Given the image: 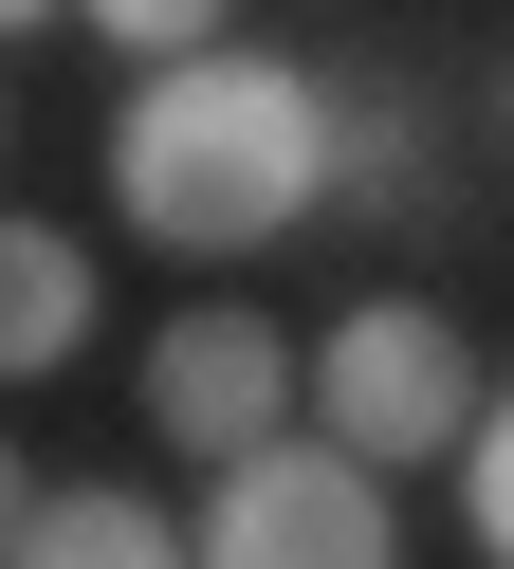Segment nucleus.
Masks as SVG:
<instances>
[{
  "instance_id": "obj_8",
  "label": "nucleus",
  "mask_w": 514,
  "mask_h": 569,
  "mask_svg": "<svg viewBox=\"0 0 514 569\" xmlns=\"http://www.w3.org/2000/svg\"><path fill=\"white\" fill-rule=\"evenodd\" d=\"M92 38H129L147 74H166V56H202V38H239V0H92Z\"/></svg>"
},
{
  "instance_id": "obj_4",
  "label": "nucleus",
  "mask_w": 514,
  "mask_h": 569,
  "mask_svg": "<svg viewBox=\"0 0 514 569\" xmlns=\"http://www.w3.org/2000/svg\"><path fill=\"white\" fill-rule=\"evenodd\" d=\"M129 386H147V441H184V459L220 478L239 441H294V405H313V349H294L257 295H184L166 331H147V368H129Z\"/></svg>"
},
{
  "instance_id": "obj_9",
  "label": "nucleus",
  "mask_w": 514,
  "mask_h": 569,
  "mask_svg": "<svg viewBox=\"0 0 514 569\" xmlns=\"http://www.w3.org/2000/svg\"><path fill=\"white\" fill-rule=\"evenodd\" d=\"M37 496H56V478H37V459L0 441V551H19V532H37Z\"/></svg>"
},
{
  "instance_id": "obj_5",
  "label": "nucleus",
  "mask_w": 514,
  "mask_h": 569,
  "mask_svg": "<svg viewBox=\"0 0 514 569\" xmlns=\"http://www.w3.org/2000/svg\"><path fill=\"white\" fill-rule=\"evenodd\" d=\"M0 569H202V551H184V515H166L147 478H56Z\"/></svg>"
},
{
  "instance_id": "obj_6",
  "label": "nucleus",
  "mask_w": 514,
  "mask_h": 569,
  "mask_svg": "<svg viewBox=\"0 0 514 569\" xmlns=\"http://www.w3.org/2000/svg\"><path fill=\"white\" fill-rule=\"evenodd\" d=\"M92 349V258L56 221H0V386H56Z\"/></svg>"
},
{
  "instance_id": "obj_3",
  "label": "nucleus",
  "mask_w": 514,
  "mask_h": 569,
  "mask_svg": "<svg viewBox=\"0 0 514 569\" xmlns=\"http://www.w3.org/2000/svg\"><path fill=\"white\" fill-rule=\"evenodd\" d=\"M184 551L202 569H404V496L349 441H239Z\"/></svg>"
},
{
  "instance_id": "obj_11",
  "label": "nucleus",
  "mask_w": 514,
  "mask_h": 569,
  "mask_svg": "<svg viewBox=\"0 0 514 569\" xmlns=\"http://www.w3.org/2000/svg\"><path fill=\"white\" fill-rule=\"evenodd\" d=\"M496 129H514V74H496Z\"/></svg>"
},
{
  "instance_id": "obj_10",
  "label": "nucleus",
  "mask_w": 514,
  "mask_h": 569,
  "mask_svg": "<svg viewBox=\"0 0 514 569\" xmlns=\"http://www.w3.org/2000/svg\"><path fill=\"white\" fill-rule=\"evenodd\" d=\"M37 19H73V0H0V38H37Z\"/></svg>"
},
{
  "instance_id": "obj_1",
  "label": "nucleus",
  "mask_w": 514,
  "mask_h": 569,
  "mask_svg": "<svg viewBox=\"0 0 514 569\" xmlns=\"http://www.w3.org/2000/svg\"><path fill=\"white\" fill-rule=\"evenodd\" d=\"M330 184H349L330 74H294V56H257V38L166 56V74L129 92V129H110V202H129L147 258H257V239H294Z\"/></svg>"
},
{
  "instance_id": "obj_7",
  "label": "nucleus",
  "mask_w": 514,
  "mask_h": 569,
  "mask_svg": "<svg viewBox=\"0 0 514 569\" xmlns=\"http://www.w3.org/2000/svg\"><path fill=\"white\" fill-rule=\"evenodd\" d=\"M459 515H477V551L514 569V386L477 405V441H459Z\"/></svg>"
},
{
  "instance_id": "obj_2",
  "label": "nucleus",
  "mask_w": 514,
  "mask_h": 569,
  "mask_svg": "<svg viewBox=\"0 0 514 569\" xmlns=\"http://www.w3.org/2000/svg\"><path fill=\"white\" fill-rule=\"evenodd\" d=\"M477 349H459V312L441 295H367V312H330L313 331V441H349L367 478H404V459H459L477 441Z\"/></svg>"
}]
</instances>
